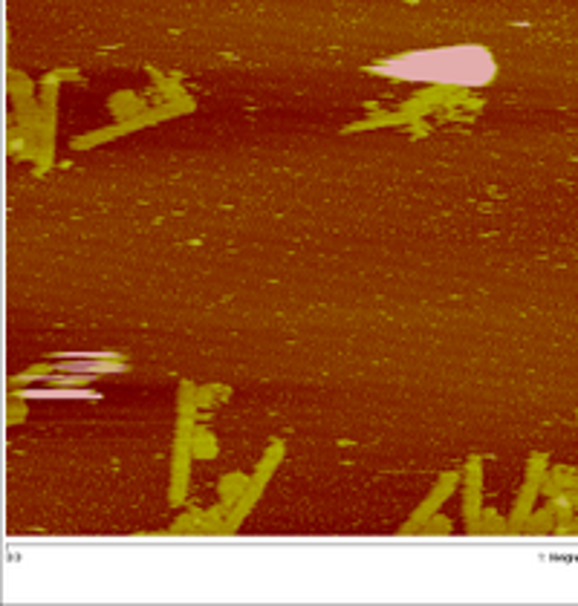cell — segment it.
<instances>
[{"label":"cell","instance_id":"2","mask_svg":"<svg viewBox=\"0 0 578 606\" xmlns=\"http://www.w3.org/2000/svg\"><path fill=\"white\" fill-rule=\"evenodd\" d=\"M59 370L76 376H93V373H119L124 370V364L116 361L113 356H67L59 364Z\"/></svg>","mask_w":578,"mask_h":606},{"label":"cell","instance_id":"3","mask_svg":"<svg viewBox=\"0 0 578 606\" xmlns=\"http://www.w3.org/2000/svg\"><path fill=\"white\" fill-rule=\"evenodd\" d=\"M21 396H27V399H90L96 393H87V390H24Z\"/></svg>","mask_w":578,"mask_h":606},{"label":"cell","instance_id":"1","mask_svg":"<svg viewBox=\"0 0 578 606\" xmlns=\"http://www.w3.org/2000/svg\"><path fill=\"white\" fill-rule=\"evenodd\" d=\"M379 76L405 79V81H440L457 87H480L495 79V58L477 44L420 49L388 58L373 67Z\"/></svg>","mask_w":578,"mask_h":606}]
</instances>
